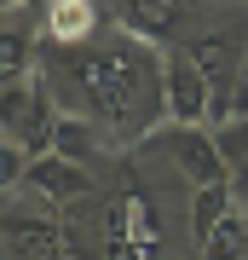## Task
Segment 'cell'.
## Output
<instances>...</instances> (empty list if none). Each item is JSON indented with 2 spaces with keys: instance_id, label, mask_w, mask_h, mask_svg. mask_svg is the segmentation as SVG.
I'll return each instance as SVG.
<instances>
[{
  "instance_id": "1",
  "label": "cell",
  "mask_w": 248,
  "mask_h": 260,
  "mask_svg": "<svg viewBox=\"0 0 248 260\" xmlns=\"http://www.w3.org/2000/svg\"><path fill=\"white\" fill-rule=\"evenodd\" d=\"M58 75L75 81L81 116L110 127L121 145L156 139V127L167 121V52L133 29H116L104 47H64Z\"/></svg>"
},
{
  "instance_id": "2",
  "label": "cell",
  "mask_w": 248,
  "mask_h": 260,
  "mask_svg": "<svg viewBox=\"0 0 248 260\" xmlns=\"http://www.w3.org/2000/svg\"><path fill=\"white\" fill-rule=\"evenodd\" d=\"M162 254V220L145 191H121L98 214V260H156Z\"/></svg>"
},
{
  "instance_id": "3",
  "label": "cell",
  "mask_w": 248,
  "mask_h": 260,
  "mask_svg": "<svg viewBox=\"0 0 248 260\" xmlns=\"http://www.w3.org/2000/svg\"><path fill=\"white\" fill-rule=\"evenodd\" d=\"M156 139H162V150L173 156V168L191 179L196 191L237 185V174H231V162H225V150H220V139H214L208 121H162Z\"/></svg>"
},
{
  "instance_id": "4",
  "label": "cell",
  "mask_w": 248,
  "mask_h": 260,
  "mask_svg": "<svg viewBox=\"0 0 248 260\" xmlns=\"http://www.w3.org/2000/svg\"><path fill=\"white\" fill-rule=\"evenodd\" d=\"M6 139L23 145L29 156H41V150H52V127H58V104L46 93V75H23V81H6Z\"/></svg>"
},
{
  "instance_id": "5",
  "label": "cell",
  "mask_w": 248,
  "mask_h": 260,
  "mask_svg": "<svg viewBox=\"0 0 248 260\" xmlns=\"http://www.w3.org/2000/svg\"><path fill=\"white\" fill-rule=\"evenodd\" d=\"M214 75L196 64L191 47H167V121H214Z\"/></svg>"
},
{
  "instance_id": "6",
  "label": "cell",
  "mask_w": 248,
  "mask_h": 260,
  "mask_svg": "<svg viewBox=\"0 0 248 260\" xmlns=\"http://www.w3.org/2000/svg\"><path fill=\"white\" fill-rule=\"evenodd\" d=\"M23 185L41 191L46 203H58V208H75L92 191V168L75 162V156H64V150H41V156H29V179H23Z\"/></svg>"
},
{
  "instance_id": "7",
  "label": "cell",
  "mask_w": 248,
  "mask_h": 260,
  "mask_svg": "<svg viewBox=\"0 0 248 260\" xmlns=\"http://www.w3.org/2000/svg\"><path fill=\"white\" fill-rule=\"evenodd\" d=\"M6 254L12 260H69V232L23 208H6Z\"/></svg>"
},
{
  "instance_id": "8",
  "label": "cell",
  "mask_w": 248,
  "mask_h": 260,
  "mask_svg": "<svg viewBox=\"0 0 248 260\" xmlns=\"http://www.w3.org/2000/svg\"><path fill=\"white\" fill-rule=\"evenodd\" d=\"M92 29H98V6H92V0H46L41 35L52 41V47H87Z\"/></svg>"
},
{
  "instance_id": "9",
  "label": "cell",
  "mask_w": 248,
  "mask_h": 260,
  "mask_svg": "<svg viewBox=\"0 0 248 260\" xmlns=\"http://www.w3.org/2000/svg\"><path fill=\"white\" fill-rule=\"evenodd\" d=\"M196 254H202V260H248V208L231 203L220 214V225L196 243Z\"/></svg>"
},
{
  "instance_id": "10",
  "label": "cell",
  "mask_w": 248,
  "mask_h": 260,
  "mask_svg": "<svg viewBox=\"0 0 248 260\" xmlns=\"http://www.w3.org/2000/svg\"><path fill=\"white\" fill-rule=\"evenodd\" d=\"M121 12H127V29L145 41H167L185 18V0H121Z\"/></svg>"
},
{
  "instance_id": "11",
  "label": "cell",
  "mask_w": 248,
  "mask_h": 260,
  "mask_svg": "<svg viewBox=\"0 0 248 260\" xmlns=\"http://www.w3.org/2000/svg\"><path fill=\"white\" fill-rule=\"evenodd\" d=\"M92 139H98V121L92 116H75V110H58V127H52V150L87 162L92 168Z\"/></svg>"
},
{
  "instance_id": "12",
  "label": "cell",
  "mask_w": 248,
  "mask_h": 260,
  "mask_svg": "<svg viewBox=\"0 0 248 260\" xmlns=\"http://www.w3.org/2000/svg\"><path fill=\"white\" fill-rule=\"evenodd\" d=\"M0 64H6V81H23V75H35V41L18 29V12H6V35H0Z\"/></svg>"
},
{
  "instance_id": "13",
  "label": "cell",
  "mask_w": 248,
  "mask_h": 260,
  "mask_svg": "<svg viewBox=\"0 0 248 260\" xmlns=\"http://www.w3.org/2000/svg\"><path fill=\"white\" fill-rule=\"evenodd\" d=\"M214 139H220L225 162H231V174H237V168H248V116H231V121H220V127H214Z\"/></svg>"
},
{
  "instance_id": "14",
  "label": "cell",
  "mask_w": 248,
  "mask_h": 260,
  "mask_svg": "<svg viewBox=\"0 0 248 260\" xmlns=\"http://www.w3.org/2000/svg\"><path fill=\"white\" fill-rule=\"evenodd\" d=\"M231 116H248V52H242L237 75H231V93H225V104H220V116H214V127L231 121Z\"/></svg>"
},
{
  "instance_id": "15",
  "label": "cell",
  "mask_w": 248,
  "mask_h": 260,
  "mask_svg": "<svg viewBox=\"0 0 248 260\" xmlns=\"http://www.w3.org/2000/svg\"><path fill=\"white\" fill-rule=\"evenodd\" d=\"M237 203L248 208V168H237Z\"/></svg>"
},
{
  "instance_id": "16",
  "label": "cell",
  "mask_w": 248,
  "mask_h": 260,
  "mask_svg": "<svg viewBox=\"0 0 248 260\" xmlns=\"http://www.w3.org/2000/svg\"><path fill=\"white\" fill-rule=\"evenodd\" d=\"M35 6H46V0H35Z\"/></svg>"
}]
</instances>
